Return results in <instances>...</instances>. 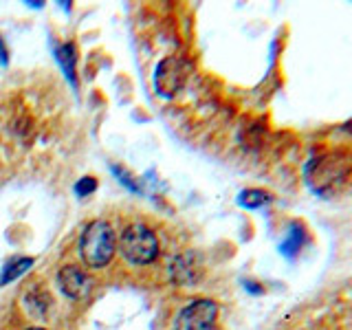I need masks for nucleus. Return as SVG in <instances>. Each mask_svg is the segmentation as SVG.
I'll list each match as a JSON object with an SVG mask.
<instances>
[{
  "instance_id": "f257e3e1",
  "label": "nucleus",
  "mask_w": 352,
  "mask_h": 330,
  "mask_svg": "<svg viewBox=\"0 0 352 330\" xmlns=\"http://www.w3.org/2000/svg\"><path fill=\"white\" fill-rule=\"evenodd\" d=\"M352 174V161L341 152H317L308 159L304 179L311 192L322 198H333L346 190Z\"/></svg>"
},
{
  "instance_id": "f03ea898",
  "label": "nucleus",
  "mask_w": 352,
  "mask_h": 330,
  "mask_svg": "<svg viewBox=\"0 0 352 330\" xmlns=\"http://www.w3.org/2000/svg\"><path fill=\"white\" fill-rule=\"evenodd\" d=\"M117 238L115 231L104 220H93L82 231L80 238V258L91 269H106L115 258Z\"/></svg>"
},
{
  "instance_id": "7ed1b4c3",
  "label": "nucleus",
  "mask_w": 352,
  "mask_h": 330,
  "mask_svg": "<svg viewBox=\"0 0 352 330\" xmlns=\"http://www.w3.org/2000/svg\"><path fill=\"white\" fill-rule=\"evenodd\" d=\"M119 251L130 264H152L159 256V240L154 231L141 223L128 225L119 236Z\"/></svg>"
},
{
  "instance_id": "20e7f679",
  "label": "nucleus",
  "mask_w": 352,
  "mask_h": 330,
  "mask_svg": "<svg viewBox=\"0 0 352 330\" xmlns=\"http://www.w3.org/2000/svg\"><path fill=\"white\" fill-rule=\"evenodd\" d=\"M218 319V304L214 300H194L179 313L174 330H214Z\"/></svg>"
},
{
  "instance_id": "39448f33",
  "label": "nucleus",
  "mask_w": 352,
  "mask_h": 330,
  "mask_svg": "<svg viewBox=\"0 0 352 330\" xmlns=\"http://www.w3.org/2000/svg\"><path fill=\"white\" fill-rule=\"evenodd\" d=\"M187 80V64L181 58H165L154 71V86L161 97H172L181 91Z\"/></svg>"
},
{
  "instance_id": "423d86ee",
  "label": "nucleus",
  "mask_w": 352,
  "mask_h": 330,
  "mask_svg": "<svg viewBox=\"0 0 352 330\" xmlns=\"http://www.w3.org/2000/svg\"><path fill=\"white\" fill-rule=\"evenodd\" d=\"M168 273L174 284L192 286L203 278V262L196 253H181V256L172 258Z\"/></svg>"
},
{
  "instance_id": "0eeeda50",
  "label": "nucleus",
  "mask_w": 352,
  "mask_h": 330,
  "mask_svg": "<svg viewBox=\"0 0 352 330\" xmlns=\"http://www.w3.org/2000/svg\"><path fill=\"white\" fill-rule=\"evenodd\" d=\"M58 286L66 297L80 300L88 289V275L77 264H66L58 271Z\"/></svg>"
},
{
  "instance_id": "6e6552de",
  "label": "nucleus",
  "mask_w": 352,
  "mask_h": 330,
  "mask_svg": "<svg viewBox=\"0 0 352 330\" xmlns=\"http://www.w3.org/2000/svg\"><path fill=\"white\" fill-rule=\"evenodd\" d=\"M49 295L40 291V289H33L25 295V300H22V306H25V311L33 317V319H44L49 311Z\"/></svg>"
},
{
  "instance_id": "1a4fd4ad",
  "label": "nucleus",
  "mask_w": 352,
  "mask_h": 330,
  "mask_svg": "<svg viewBox=\"0 0 352 330\" xmlns=\"http://www.w3.org/2000/svg\"><path fill=\"white\" fill-rule=\"evenodd\" d=\"M267 203H271V194L264 190H245L238 196V205L245 209H258Z\"/></svg>"
},
{
  "instance_id": "9d476101",
  "label": "nucleus",
  "mask_w": 352,
  "mask_h": 330,
  "mask_svg": "<svg viewBox=\"0 0 352 330\" xmlns=\"http://www.w3.org/2000/svg\"><path fill=\"white\" fill-rule=\"evenodd\" d=\"M31 264H33L31 258H18V260H14V262H9L7 267H5V271H3V278H0V284L14 282L16 278H20L22 273L31 269Z\"/></svg>"
},
{
  "instance_id": "9b49d317",
  "label": "nucleus",
  "mask_w": 352,
  "mask_h": 330,
  "mask_svg": "<svg viewBox=\"0 0 352 330\" xmlns=\"http://www.w3.org/2000/svg\"><path fill=\"white\" fill-rule=\"evenodd\" d=\"M60 64H62V69L66 73V77L75 84V62H77V53H75V44H64V47L60 49Z\"/></svg>"
},
{
  "instance_id": "f8f14e48",
  "label": "nucleus",
  "mask_w": 352,
  "mask_h": 330,
  "mask_svg": "<svg viewBox=\"0 0 352 330\" xmlns=\"http://www.w3.org/2000/svg\"><path fill=\"white\" fill-rule=\"evenodd\" d=\"M302 229H293V234H291V238L286 240V242H282V253H286V256H293V253H297L300 251V247H302Z\"/></svg>"
},
{
  "instance_id": "ddd939ff",
  "label": "nucleus",
  "mask_w": 352,
  "mask_h": 330,
  "mask_svg": "<svg viewBox=\"0 0 352 330\" xmlns=\"http://www.w3.org/2000/svg\"><path fill=\"white\" fill-rule=\"evenodd\" d=\"M95 190H97V181L93 179V176H86V179H82L80 183L75 185V192L80 196H88V194H93Z\"/></svg>"
},
{
  "instance_id": "4468645a",
  "label": "nucleus",
  "mask_w": 352,
  "mask_h": 330,
  "mask_svg": "<svg viewBox=\"0 0 352 330\" xmlns=\"http://www.w3.org/2000/svg\"><path fill=\"white\" fill-rule=\"evenodd\" d=\"M0 62H7V47H5V42H3V38H0Z\"/></svg>"
},
{
  "instance_id": "2eb2a0df",
  "label": "nucleus",
  "mask_w": 352,
  "mask_h": 330,
  "mask_svg": "<svg viewBox=\"0 0 352 330\" xmlns=\"http://www.w3.org/2000/svg\"><path fill=\"white\" fill-rule=\"evenodd\" d=\"M27 330H44V328H38V326H33V328H27Z\"/></svg>"
}]
</instances>
